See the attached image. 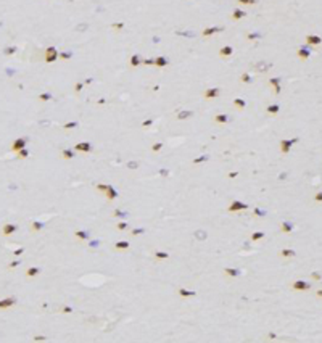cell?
Returning a JSON list of instances; mask_svg holds the SVG:
<instances>
[{
	"label": "cell",
	"instance_id": "cell-1",
	"mask_svg": "<svg viewBox=\"0 0 322 343\" xmlns=\"http://www.w3.org/2000/svg\"><path fill=\"white\" fill-rule=\"evenodd\" d=\"M292 289L296 290V291H306L311 289V284L304 282V280H296V282L292 284Z\"/></svg>",
	"mask_w": 322,
	"mask_h": 343
},
{
	"label": "cell",
	"instance_id": "cell-2",
	"mask_svg": "<svg viewBox=\"0 0 322 343\" xmlns=\"http://www.w3.org/2000/svg\"><path fill=\"white\" fill-rule=\"evenodd\" d=\"M230 213H234V211H243V210H248V205H245V203H242V201H238V200H235V201H232L230 203V206L227 208Z\"/></svg>",
	"mask_w": 322,
	"mask_h": 343
},
{
	"label": "cell",
	"instance_id": "cell-3",
	"mask_svg": "<svg viewBox=\"0 0 322 343\" xmlns=\"http://www.w3.org/2000/svg\"><path fill=\"white\" fill-rule=\"evenodd\" d=\"M298 142V139H293V140H282L280 142V152L283 153V155H287V153L290 152V148H292V145L293 143H296Z\"/></svg>",
	"mask_w": 322,
	"mask_h": 343
},
{
	"label": "cell",
	"instance_id": "cell-4",
	"mask_svg": "<svg viewBox=\"0 0 322 343\" xmlns=\"http://www.w3.org/2000/svg\"><path fill=\"white\" fill-rule=\"evenodd\" d=\"M26 143H27L26 139H16L15 142H13V145H11V150L18 153L21 148H24V147H26Z\"/></svg>",
	"mask_w": 322,
	"mask_h": 343
},
{
	"label": "cell",
	"instance_id": "cell-5",
	"mask_svg": "<svg viewBox=\"0 0 322 343\" xmlns=\"http://www.w3.org/2000/svg\"><path fill=\"white\" fill-rule=\"evenodd\" d=\"M16 304V298L15 296H10V298H5V300L0 301V309H6V308Z\"/></svg>",
	"mask_w": 322,
	"mask_h": 343
},
{
	"label": "cell",
	"instance_id": "cell-6",
	"mask_svg": "<svg viewBox=\"0 0 322 343\" xmlns=\"http://www.w3.org/2000/svg\"><path fill=\"white\" fill-rule=\"evenodd\" d=\"M322 42V39L319 36H314V34H308L306 36V44L308 45H319Z\"/></svg>",
	"mask_w": 322,
	"mask_h": 343
},
{
	"label": "cell",
	"instance_id": "cell-7",
	"mask_svg": "<svg viewBox=\"0 0 322 343\" xmlns=\"http://www.w3.org/2000/svg\"><path fill=\"white\" fill-rule=\"evenodd\" d=\"M296 53H298V57H300L301 60H308V58L311 57V53H313V52H311V49H308V47H300Z\"/></svg>",
	"mask_w": 322,
	"mask_h": 343
},
{
	"label": "cell",
	"instance_id": "cell-8",
	"mask_svg": "<svg viewBox=\"0 0 322 343\" xmlns=\"http://www.w3.org/2000/svg\"><path fill=\"white\" fill-rule=\"evenodd\" d=\"M74 150H77V152H84V153H89L92 150V145L89 142H79L76 147H74Z\"/></svg>",
	"mask_w": 322,
	"mask_h": 343
},
{
	"label": "cell",
	"instance_id": "cell-9",
	"mask_svg": "<svg viewBox=\"0 0 322 343\" xmlns=\"http://www.w3.org/2000/svg\"><path fill=\"white\" fill-rule=\"evenodd\" d=\"M16 229H18V226H16V224H5V226H3V229H2V234L3 235H11V234H15V232H16Z\"/></svg>",
	"mask_w": 322,
	"mask_h": 343
},
{
	"label": "cell",
	"instance_id": "cell-10",
	"mask_svg": "<svg viewBox=\"0 0 322 343\" xmlns=\"http://www.w3.org/2000/svg\"><path fill=\"white\" fill-rule=\"evenodd\" d=\"M221 31H224V27H206V29L201 32V36L208 37V36H213V34H216V32H221Z\"/></svg>",
	"mask_w": 322,
	"mask_h": 343
},
{
	"label": "cell",
	"instance_id": "cell-11",
	"mask_svg": "<svg viewBox=\"0 0 322 343\" xmlns=\"http://www.w3.org/2000/svg\"><path fill=\"white\" fill-rule=\"evenodd\" d=\"M269 84L274 85V92L275 94H280V77H270Z\"/></svg>",
	"mask_w": 322,
	"mask_h": 343
},
{
	"label": "cell",
	"instance_id": "cell-12",
	"mask_svg": "<svg viewBox=\"0 0 322 343\" xmlns=\"http://www.w3.org/2000/svg\"><path fill=\"white\" fill-rule=\"evenodd\" d=\"M292 231H293V224H292V222L283 221L282 226H280V232H283V234H290Z\"/></svg>",
	"mask_w": 322,
	"mask_h": 343
},
{
	"label": "cell",
	"instance_id": "cell-13",
	"mask_svg": "<svg viewBox=\"0 0 322 343\" xmlns=\"http://www.w3.org/2000/svg\"><path fill=\"white\" fill-rule=\"evenodd\" d=\"M232 52H234V49H232L230 45H225V47H222V49L219 50V55H221V57H230Z\"/></svg>",
	"mask_w": 322,
	"mask_h": 343
},
{
	"label": "cell",
	"instance_id": "cell-14",
	"mask_svg": "<svg viewBox=\"0 0 322 343\" xmlns=\"http://www.w3.org/2000/svg\"><path fill=\"white\" fill-rule=\"evenodd\" d=\"M219 95V89H208L205 90V98H214Z\"/></svg>",
	"mask_w": 322,
	"mask_h": 343
},
{
	"label": "cell",
	"instance_id": "cell-15",
	"mask_svg": "<svg viewBox=\"0 0 322 343\" xmlns=\"http://www.w3.org/2000/svg\"><path fill=\"white\" fill-rule=\"evenodd\" d=\"M107 197H108L109 201L114 200V198H118V192H116L114 188L111 187V185H108V188H107Z\"/></svg>",
	"mask_w": 322,
	"mask_h": 343
},
{
	"label": "cell",
	"instance_id": "cell-16",
	"mask_svg": "<svg viewBox=\"0 0 322 343\" xmlns=\"http://www.w3.org/2000/svg\"><path fill=\"white\" fill-rule=\"evenodd\" d=\"M227 121H229L227 115H216L214 116V122H218V124H224V122H227Z\"/></svg>",
	"mask_w": 322,
	"mask_h": 343
},
{
	"label": "cell",
	"instance_id": "cell-17",
	"mask_svg": "<svg viewBox=\"0 0 322 343\" xmlns=\"http://www.w3.org/2000/svg\"><path fill=\"white\" fill-rule=\"evenodd\" d=\"M224 272H225V276H229V277H237L238 274H240V271H238V269H232V267H227V269H224Z\"/></svg>",
	"mask_w": 322,
	"mask_h": 343
},
{
	"label": "cell",
	"instance_id": "cell-18",
	"mask_svg": "<svg viewBox=\"0 0 322 343\" xmlns=\"http://www.w3.org/2000/svg\"><path fill=\"white\" fill-rule=\"evenodd\" d=\"M243 16H246V11H243V10H234V13H232V19H240Z\"/></svg>",
	"mask_w": 322,
	"mask_h": 343
},
{
	"label": "cell",
	"instance_id": "cell-19",
	"mask_svg": "<svg viewBox=\"0 0 322 343\" xmlns=\"http://www.w3.org/2000/svg\"><path fill=\"white\" fill-rule=\"evenodd\" d=\"M114 248H116V250H127V248H129V242H126V240H121V242H116Z\"/></svg>",
	"mask_w": 322,
	"mask_h": 343
},
{
	"label": "cell",
	"instance_id": "cell-20",
	"mask_svg": "<svg viewBox=\"0 0 322 343\" xmlns=\"http://www.w3.org/2000/svg\"><path fill=\"white\" fill-rule=\"evenodd\" d=\"M279 110H280V106L275 103V105H269L268 108H266V111H268L269 115H277V113H279Z\"/></svg>",
	"mask_w": 322,
	"mask_h": 343
},
{
	"label": "cell",
	"instance_id": "cell-21",
	"mask_svg": "<svg viewBox=\"0 0 322 343\" xmlns=\"http://www.w3.org/2000/svg\"><path fill=\"white\" fill-rule=\"evenodd\" d=\"M167 64V60L164 57H158V58H155V66H160V68H163V66H166Z\"/></svg>",
	"mask_w": 322,
	"mask_h": 343
},
{
	"label": "cell",
	"instance_id": "cell-22",
	"mask_svg": "<svg viewBox=\"0 0 322 343\" xmlns=\"http://www.w3.org/2000/svg\"><path fill=\"white\" fill-rule=\"evenodd\" d=\"M234 106H235V108H238V110H243L246 106V103H245L243 98H235V100H234Z\"/></svg>",
	"mask_w": 322,
	"mask_h": 343
},
{
	"label": "cell",
	"instance_id": "cell-23",
	"mask_svg": "<svg viewBox=\"0 0 322 343\" xmlns=\"http://www.w3.org/2000/svg\"><path fill=\"white\" fill-rule=\"evenodd\" d=\"M280 255H282V258H293V256H295V251H293V250L285 248V250L280 251Z\"/></svg>",
	"mask_w": 322,
	"mask_h": 343
},
{
	"label": "cell",
	"instance_id": "cell-24",
	"mask_svg": "<svg viewBox=\"0 0 322 343\" xmlns=\"http://www.w3.org/2000/svg\"><path fill=\"white\" fill-rule=\"evenodd\" d=\"M45 227V224L44 222H32L31 224V229H32V232H39L40 229H44Z\"/></svg>",
	"mask_w": 322,
	"mask_h": 343
},
{
	"label": "cell",
	"instance_id": "cell-25",
	"mask_svg": "<svg viewBox=\"0 0 322 343\" xmlns=\"http://www.w3.org/2000/svg\"><path fill=\"white\" fill-rule=\"evenodd\" d=\"M39 272H40L39 267H29V269L26 271V276H27V277H34V276H37Z\"/></svg>",
	"mask_w": 322,
	"mask_h": 343
},
{
	"label": "cell",
	"instance_id": "cell-26",
	"mask_svg": "<svg viewBox=\"0 0 322 343\" xmlns=\"http://www.w3.org/2000/svg\"><path fill=\"white\" fill-rule=\"evenodd\" d=\"M179 295L180 296H184V298H187V296H195V291H190V290H185V289H180L179 290Z\"/></svg>",
	"mask_w": 322,
	"mask_h": 343
},
{
	"label": "cell",
	"instance_id": "cell-27",
	"mask_svg": "<svg viewBox=\"0 0 322 343\" xmlns=\"http://www.w3.org/2000/svg\"><path fill=\"white\" fill-rule=\"evenodd\" d=\"M61 156H63L64 160H71V158L74 156V152H73V150H69V148H68V150H63V152H61Z\"/></svg>",
	"mask_w": 322,
	"mask_h": 343
},
{
	"label": "cell",
	"instance_id": "cell-28",
	"mask_svg": "<svg viewBox=\"0 0 322 343\" xmlns=\"http://www.w3.org/2000/svg\"><path fill=\"white\" fill-rule=\"evenodd\" d=\"M140 63H142V60H140L139 55H132L131 57V66H139Z\"/></svg>",
	"mask_w": 322,
	"mask_h": 343
},
{
	"label": "cell",
	"instance_id": "cell-29",
	"mask_svg": "<svg viewBox=\"0 0 322 343\" xmlns=\"http://www.w3.org/2000/svg\"><path fill=\"white\" fill-rule=\"evenodd\" d=\"M58 58V52H52V53H47V63H52V61H55Z\"/></svg>",
	"mask_w": 322,
	"mask_h": 343
},
{
	"label": "cell",
	"instance_id": "cell-30",
	"mask_svg": "<svg viewBox=\"0 0 322 343\" xmlns=\"http://www.w3.org/2000/svg\"><path fill=\"white\" fill-rule=\"evenodd\" d=\"M192 115H193L192 111H180L179 115H177V119H187V118H190Z\"/></svg>",
	"mask_w": 322,
	"mask_h": 343
},
{
	"label": "cell",
	"instance_id": "cell-31",
	"mask_svg": "<svg viewBox=\"0 0 322 343\" xmlns=\"http://www.w3.org/2000/svg\"><path fill=\"white\" fill-rule=\"evenodd\" d=\"M263 237H264V232H255V234L251 235V242H258V240H261Z\"/></svg>",
	"mask_w": 322,
	"mask_h": 343
},
{
	"label": "cell",
	"instance_id": "cell-32",
	"mask_svg": "<svg viewBox=\"0 0 322 343\" xmlns=\"http://www.w3.org/2000/svg\"><path fill=\"white\" fill-rule=\"evenodd\" d=\"M155 258H156V259H166V258H169V255H167V253H164V251H156V253H155Z\"/></svg>",
	"mask_w": 322,
	"mask_h": 343
},
{
	"label": "cell",
	"instance_id": "cell-33",
	"mask_svg": "<svg viewBox=\"0 0 322 343\" xmlns=\"http://www.w3.org/2000/svg\"><path fill=\"white\" fill-rule=\"evenodd\" d=\"M76 237H79V238H82V240H87V238H89V232L77 231V232H76Z\"/></svg>",
	"mask_w": 322,
	"mask_h": 343
},
{
	"label": "cell",
	"instance_id": "cell-34",
	"mask_svg": "<svg viewBox=\"0 0 322 343\" xmlns=\"http://www.w3.org/2000/svg\"><path fill=\"white\" fill-rule=\"evenodd\" d=\"M240 79H242V82H245V84H248V82H251V76H250L248 73H243Z\"/></svg>",
	"mask_w": 322,
	"mask_h": 343
},
{
	"label": "cell",
	"instance_id": "cell-35",
	"mask_svg": "<svg viewBox=\"0 0 322 343\" xmlns=\"http://www.w3.org/2000/svg\"><path fill=\"white\" fill-rule=\"evenodd\" d=\"M205 161H208V155H203V156H198V158H195L193 163L198 164V163H205Z\"/></svg>",
	"mask_w": 322,
	"mask_h": 343
},
{
	"label": "cell",
	"instance_id": "cell-36",
	"mask_svg": "<svg viewBox=\"0 0 322 343\" xmlns=\"http://www.w3.org/2000/svg\"><path fill=\"white\" fill-rule=\"evenodd\" d=\"M27 155H29V152H27L26 148H21V150L18 152V156H19V158H27Z\"/></svg>",
	"mask_w": 322,
	"mask_h": 343
},
{
	"label": "cell",
	"instance_id": "cell-37",
	"mask_svg": "<svg viewBox=\"0 0 322 343\" xmlns=\"http://www.w3.org/2000/svg\"><path fill=\"white\" fill-rule=\"evenodd\" d=\"M39 98H40L42 102H47V100H50V98H52V94H40Z\"/></svg>",
	"mask_w": 322,
	"mask_h": 343
},
{
	"label": "cell",
	"instance_id": "cell-38",
	"mask_svg": "<svg viewBox=\"0 0 322 343\" xmlns=\"http://www.w3.org/2000/svg\"><path fill=\"white\" fill-rule=\"evenodd\" d=\"M71 57H73V53H71V52H63V53H60V58H63V60H69Z\"/></svg>",
	"mask_w": 322,
	"mask_h": 343
},
{
	"label": "cell",
	"instance_id": "cell-39",
	"mask_svg": "<svg viewBox=\"0 0 322 343\" xmlns=\"http://www.w3.org/2000/svg\"><path fill=\"white\" fill-rule=\"evenodd\" d=\"M161 148H163V142H156L155 145L152 147V150H153V152H158V150H161Z\"/></svg>",
	"mask_w": 322,
	"mask_h": 343
},
{
	"label": "cell",
	"instance_id": "cell-40",
	"mask_svg": "<svg viewBox=\"0 0 322 343\" xmlns=\"http://www.w3.org/2000/svg\"><path fill=\"white\" fill-rule=\"evenodd\" d=\"M238 3H243V5H255L256 0H237Z\"/></svg>",
	"mask_w": 322,
	"mask_h": 343
},
{
	"label": "cell",
	"instance_id": "cell-41",
	"mask_svg": "<svg viewBox=\"0 0 322 343\" xmlns=\"http://www.w3.org/2000/svg\"><path fill=\"white\" fill-rule=\"evenodd\" d=\"M116 227H118L119 231H126V229H127V224H126V222H118Z\"/></svg>",
	"mask_w": 322,
	"mask_h": 343
},
{
	"label": "cell",
	"instance_id": "cell-42",
	"mask_svg": "<svg viewBox=\"0 0 322 343\" xmlns=\"http://www.w3.org/2000/svg\"><path fill=\"white\" fill-rule=\"evenodd\" d=\"M111 27H113V29H116V31H119V29L124 27V24H122V23H114V24H111Z\"/></svg>",
	"mask_w": 322,
	"mask_h": 343
},
{
	"label": "cell",
	"instance_id": "cell-43",
	"mask_svg": "<svg viewBox=\"0 0 322 343\" xmlns=\"http://www.w3.org/2000/svg\"><path fill=\"white\" fill-rule=\"evenodd\" d=\"M76 126H77V122H66L63 126V129H71V127H76Z\"/></svg>",
	"mask_w": 322,
	"mask_h": 343
},
{
	"label": "cell",
	"instance_id": "cell-44",
	"mask_svg": "<svg viewBox=\"0 0 322 343\" xmlns=\"http://www.w3.org/2000/svg\"><path fill=\"white\" fill-rule=\"evenodd\" d=\"M82 87H84V84H82V82H77V84L74 85V90H76L77 94H79V92L82 90Z\"/></svg>",
	"mask_w": 322,
	"mask_h": 343
},
{
	"label": "cell",
	"instance_id": "cell-45",
	"mask_svg": "<svg viewBox=\"0 0 322 343\" xmlns=\"http://www.w3.org/2000/svg\"><path fill=\"white\" fill-rule=\"evenodd\" d=\"M195 235H197V238H205V237H206L205 231H197V234H195Z\"/></svg>",
	"mask_w": 322,
	"mask_h": 343
},
{
	"label": "cell",
	"instance_id": "cell-46",
	"mask_svg": "<svg viewBox=\"0 0 322 343\" xmlns=\"http://www.w3.org/2000/svg\"><path fill=\"white\" fill-rule=\"evenodd\" d=\"M314 201H317V203H321V201H322V192H319V193L314 195Z\"/></svg>",
	"mask_w": 322,
	"mask_h": 343
},
{
	"label": "cell",
	"instance_id": "cell-47",
	"mask_svg": "<svg viewBox=\"0 0 322 343\" xmlns=\"http://www.w3.org/2000/svg\"><path fill=\"white\" fill-rule=\"evenodd\" d=\"M19 264H21V261H18V259H15V261H11V263H10V269H13V267L19 266Z\"/></svg>",
	"mask_w": 322,
	"mask_h": 343
},
{
	"label": "cell",
	"instance_id": "cell-48",
	"mask_svg": "<svg viewBox=\"0 0 322 343\" xmlns=\"http://www.w3.org/2000/svg\"><path fill=\"white\" fill-rule=\"evenodd\" d=\"M152 122H153L152 119H145V121L142 122V126H143V127H148V126H152Z\"/></svg>",
	"mask_w": 322,
	"mask_h": 343
},
{
	"label": "cell",
	"instance_id": "cell-49",
	"mask_svg": "<svg viewBox=\"0 0 322 343\" xmlns=\"http://www.w3.org/2000/svg\"><path fill=\"white\" fill-rule=\"evenodd\" d=\"M127 166H129V169H135V168L139 166V163H134V161H131V163H127Z\"/></svg>",
	"mask_w": 322,
	"mask_h": 343
},
{
	"label": "cell",
	"instance_id": "cell-50",
	"mask_svg": "<svg viewBox=\"0 0 322 343\" xmlns=\"http://www.w3.org/2000/svg\"><path fill=\"white\" fill-rule=\"evenodd\" d=\"M142 232H143V229H134V231H132V235H140Z\"/></svg>",
	"mask_w": 322,
	"mask_h": 343
},
{
	"label": "cell",
	"instance_id": "cell-51",
	"mask_svg": "<svg viewBox=\"0 0 322 343\" xmlns=\"http://www.w3.org/2000/svg\"><path fill=\"white\" fill-rule=\"evenodd\" d=\"M15 47H10V49H5V53H8V55H11V53H15Z\"/></svg>",
	"mask_w": 322,
	"mask_h": 343
},
{
	"label": "cell",
	"instance_id": "cell-52",
	"mask_svg": "<svg viewBox=\"0 0 322 343\" xmlns=\"http://www.w3.org/2000/svg\"><path fill=\"white\" fill-rule=\"evenodd\" d=\"M255 214H256V216H264L266 213H264V211H261V210H258V208H255Z\"/></svg>",
	"mask_w": 322,
	"mask_h": 343
},
{
	"label": "cell",
	"instance_id": "cell-53",
	"mask_svg": "<svg viewBox=\"0 0 322 343\" xmlns=\"http://www.w3.org/2000/svg\"><path fill=\"white\" fill-rule=\"evenodd\" d=\"M259 36H261V34H255V32H253V34H248V36H246V37H248L250 40H253V39H255V37H259Z\"/></svg>",
	"mask_w": 322,
	"mask_h": 343
},
{
	"label": "cell",
	"instance_id": "cell-54",
	"mask_svg": "<svg viewBox=\"0 0 322 343\" xmlns=\"http://www.w3.org/2000/svg\"><path fill=\"white\" fill-rule=\"evenodd\" d=\"M97 188H98V190H102V192H107L108 185H103V184H102V185H97Z\"/></svg>",
	"mask_w": 322,
	"mask_h": 343
},
{
	"label": "cell",
	"instance_id": "cell-55",
	"mask_svg": "<svg viewBox=\"0 0 322 343\" xmlns=\"http://www.w3.org/2000/svg\"><path fill=\"white\" fill-rule=\"evenodd\" d=\"M114 216H118V218H124V213L119 211V210H116V211H114Z\"/></svg>",
	"mask_w": 322,
	"mask_h": 343
},
{
	"label": "cell",
	"instance_id": "cell-56",
	"mask_svg": "<svg viewBox=\"0 0 322 343\" xmlns=\"http://www.w3.org/2000/svg\"><path fill=\"white\" fill-rule=\"evenodd\" d=\"M311 277L316 279V280H321V274H317V272H313V274H311Z\"/></svg>",
	"mask_w": 322,
	"mask_h": 343
},
{
	"label": "cell",
	"instance_id": "cell-57",
	"mask_svg": "<svg viewBox=\"0 0 322 343\" xmlns=\"http://www.w3.org/2000/svg\"><path fill=\"white\" fill-rule=\"evenodd\" d=\"M52 52H57V50H55V47H49V49L45 50V55H47V53H52Z\"/></svg>",
	"mask_w": 322,
	"mask_h": 343
},
{
	"label": "cell",
	"instance_id": "cell-58",
	"mask_svg": "<svg viewBox=\"0 0 322 343\" xmlns=\"http://www.w3.org/2000/svg\"><path fill=\"white\" fill-rule=\"evenodd\" d=\"M71 311H73V309H71L69 306H64V308H63V313H71Z\"/></svg>",
	"mask_w": 322,
	"mask_h": 343
},
{
	"label": "cell",
	"instance_id": "cell-59",
	"mask_svg": "<svg viewBox=\"0 0 322 343\" xmlns=\"http://www.w3.org/2000/svg\"><path fill=\"white\" fill-rule=\"evenodd\" d=\"M143 63H145V64H155V60H145Z\"/></svg>",
	"mask_w": 322,
	"mask_h": 343
},
{
	"label": "cell",
	"instance_id": "cell-60",
	"mask_svg": "<svg viewBox=\"0 0 322 343\" xmlns=\"http://www.w3.org/2000/svg\"><path fill=\"white\" fill-rule=\"evenodd\" d=\"M238 176V173H230V174H229V177H230V179H234V177H237Z\"/></svg>",
	"mask_w": 322,
	"mask_h": 343
},
{
	"label": "cell",
	"instance_id": "cell-61",
	"mask_svg": "<svg viewBox=\"0 0 322 343\" xmlns=\"http://www.w3.org/2000/svg\"><path fill=\"white\" fill-rule=\"evenodd\" d=\"M21 253H23V248H19V250H16V251H15V255H16V256H19Z\"/></svg>",
	"mask_w": 322,
	"mask_h": 343
},
{
	"label": "cell",
	"instance_id": "cell-62",
	"mask_svg": "<svg viewBox=\"0 0 322 343\" xmlns=\"http://www.w3.org/2000/svg\"><path fill=\"white\" fill-rule=\"evenodd\" d=\"M316 296H321V298H322V290H317V291H316Z\"/></svg>",
	"mask_w": 322,
	"mask_h": 343
},
{
	"label": "cell",
	"instance_id": "cell-63",
	"mask_svg": "<svg viewBox=\"0 0 322 343\" xmlns=\"http://www.w3.org/2000/svg\"><path fill=\"white\" fill-rule=\"evenodd\" d=\"M90 246H98V242H90Z\"/></svg>",
	"mask_w": 322,
	"mask_h": 343
}]
</instances>
